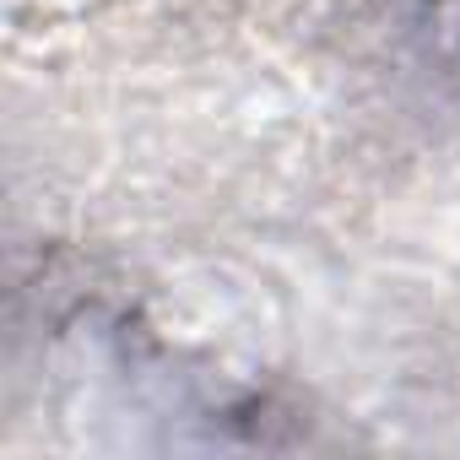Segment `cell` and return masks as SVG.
<instances>
[{
    "label": "cell",
    "instance_id": "6da1fadb",
    "mask_svg": "<svg viewBox=\"0 0 460 460\" xmlns=\"http://www.w3.org/2000/svg\"><path fill=\"white\" fill-rule=\"evenodd\" d=\"M428 6H433V28H438L444 49L460 60V0H428Z\"/></svg>",
    "mask_w": 460,
    "mask_h": 460
}]
</instances>
